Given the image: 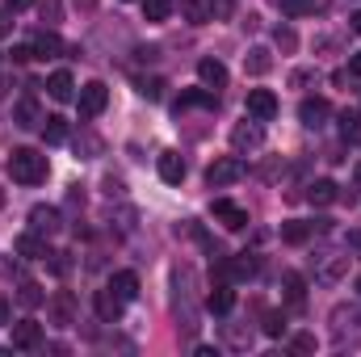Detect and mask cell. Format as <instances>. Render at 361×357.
<instances>
[{
	"label": "cell",
	"instance_id": "f1b7e54d",
	"mask_svg": "<svg viewBox=\"0 0 361 357\" xmlns=\"http://www.w3.org/2000/svg\"><path fill=\"white\" fill-rule=\"evenodd\" d=\"M42 298H47V294H42L38 282H21V290H17V303H21V307H42Z\"/></svg>",
	"mask_w": 361,
	"mask_h": 357
},
{
	"label": "cell",
	"instance_id": "681fc988",
	"mask_svg": "<svg viewBox=\"0 0 361 357\" xmlns=\"http://www.w3.org/2000/svg\"><path fill=\"white\" fill-rule=\"evenodd\" d=\"M353 181H357V185H361V164H357V169H353Z\"/></svg>",
	"mask_w": 361,
	"mask_h": 357
},
{
	"label": "cell",
	"instance_id": "7c38bea8",
	"mask_svg": "<svg viewBox=\"0 0 361 357\" xmlns=\"http://www.w3.org/2000/svg\"><path fill=\"white\" fill-rule=\"evenodd\" d=\"M38 345H42V324L34 320L13 324V349H38Z\"/></svg>",
	"mask_w": 361,
	"mask_h": 357
},
{
	"label": "cell",
	"instance_id": "60d3db41",
	"mask_svg": "<svg viewBox=\"0 0 361 357\" xmlns=\"http://www.w3.org/2000/svg\"><path fill=\"white\" fill-rule=\"evenodd\" d=\"M59 13H63L59 0H47V4H42V17H47V21H59Z\"/></svg>",
	"mask_w": 361,
	"mask_h": 357
},
{
	"label": "cell",
	"instance_id": "9a60e30c",
	"mask_svg": "<svg viewBox=\"0 0 361 357\" xmlns=\"http://www.w3.org/2000/svg\"><path fill=\"white\" fill-rule=\"evenodd\" d=\"M206 307H210L214 315H227V311L235 307V290H231V282H219V286L206 294Z\"/></svg>",
	"mask_w": 361,
	"mask_h": 357
},
{
	"label": "cell",
	"instance_id": "8fae6325",
	"mask_svg": "<svg viewBox=\"0 0 361 357\" xmlns=\"http://www.w3.org/2000/svg\"><path fill=\"white\" fill-rule=\"evenodd\" d=\"M30 231L55 236V231H59V210H55V206H34V210H30Z\"/></svg>",
	"mask_w": 361,
	"mask_h": 357
},
{
	"label": "cell",
	"instance_id": "8992f818",
	"mask_svg": "<svg viewBox=\"0 0 361 357\" xmlns=\"http://www.w3.org/2000/svg\"><path fill=\"white\" fill-rule=\"evenodd\" d=\"M210 214H214L227 231H244V227H248V210L235 206V202H227V198H219V202L210 206Z\"/></svg>",
	"mask_w": 361,
	"mask_h": 357
},
{
	"label": "cell",
	"instance_id": "52a82bcc",
	"mask_svg": "<svg viewBox=\"0 0 361 357\" xmlns=\"http://www.w3.org/2000/svg\"><path fill=\"white\" fill-rule=\"evenodd\" d=\"M298 118H302V126H307V131H319V126L332 118V105H328L324 97H307V101L298 105Z\"/></svg>",
	"mask_w": 361,
	"mask_h": 357
},
{
	"label": "cell",
	"instance_id": "ab89813d",
	"mask_svg": "<svg viewBox=\"0 0 361 357\" xmlns=\"http://www.w3.org/2000/svg\"><path fill=\"white\" fill-rule=\"evenodd\" d=\"M311 80H315V72H311V68H298V72L290 76V85H294V89H302V85H311Z\"/></svg>",
	"mask_w": 361,
	"mask_h": 357
},
{
	"label": "cell",
	"instance_id": "f907efd6",
	"mask_svg": "<svg viewBox=\"0 0 361 357\" xmlns=\"http://www.w3.org/2000/svg\"><path fill=\"white\" fill-rule=\"evenodd\" d=\"M0 206H4V189H0Z\"/></svg>",
	"mask_w": 361,
	"mask_h": 357
},
{
	"label": "cell",
	"instance_id": "816d5d0a",
	"mask_svg": "<svg viewBox=\"0 0 361 357\" xmlns=\"http://www.w3.org/2000/svg\"><path fill=\"white\" fill-rule=\"evenodd\" d=\"M357 294H361V277H357Z\"/></svg>",
	"mask_w": 361,
	"mask_h": 357
},
{
	"label": "cell",
	"instance_id": "d590c367",
	"mask_svg": "<svg viewBox=\"0 0 361 357\" xmlns=\"http://www.w3.org/2000/svg\"><path fill=\"white\" fill-rule=\"evenodd\" d=\"M265 337H286V315H265Z\"/></svg>",
	"mask_w": 361,
	"mask_h": 357
},
{
	"label": "cell",
	"instance_id": "4dcf8cb0",
	"mask_svg": "<svg viewBox=\"0 0 361 357\" xmlns=\"http://www.w3.org/2000/svg\"><path fill=\"white\" fill-rule=\"evenodd\" d=\"M42 135H47V143H63L68 139V122L63 118H47L42 122Z\"/></svg>",
	"mask_w": 361,
	"mask_h": 357
},
{
	"label": "cell",
	"instance_id": "83f0119b",
	"mask_svg": "<svg viewBox=\"0 0 361 357\" xmlns=\"http://www.w3.org/2000/svg\"><path fill=\"white\" fill-rule=\"evenodd\" d=\"M311 231H315L311 223H286V227H281V240H286V244H307Z\"/></svg>",
	"mask_w": 361,
	"mask_h": 357
},
{
	"label": "cell",
	"instance_id": "d6986e66",
	"mask_svg": "<svg viewBox=\"0 0 361 357\" xmlns=\"http://www.w3.org/2000/svg\"><path fill=\"white\" fill-rule=\"evenodd\" d=\"M357 324H361L357 307H336V311H332V337H336V341H345V332L357 328Z\"/></svg>",
	"mask_w": 361,
	"mask_h": 357
},
{
	"label": "cell",
	"instance_id": "ffe728a7",
	"mask_svg": "<svg viewBox=\"0 0 361 357\" xmlns=\"http://www.w3.org/2000/svg\"><path fill=\"white\" fill-rule=\"evenodd\" d=\"M17 257L38 261V257H51V253H47V240H42L38 231H25V236H17Z\"/></svg>",
	"mask_w": 361,
	"mask_h": 357
},
{
	"label": "cell",
	"instance_id": "836d02e7",
	"mask_svg": "<svg viewBox=\"0 0 361 357\" xmlns=\"http://www.w3.org/2000/svg\"><path fill=\"white\" fill-rule=\"evenodd\" d=\"M286 298H290L294 307L302 303V277H298V273H286Z\"/></svg>",
	"mask_w": 361,
	"mask_h": 357
},
{
	"label": "cell",
	"instance_id": "e575fe53",
	"mask_svg": "<svg viewBox=\"0 0 361 357\" xmlns=\"http://www.w3.org/2000/svg\"><path fill=\"white\" fill-rule=\"evenodd\" d=\"M273 38H277V47H281V51H294V47H298V34H294L290 25H277V34H273Z\"/></svg>",
	"mask_w": 361,
	"mask_h": 357
},
{
	"label": "cell",
	"instance_id": "74e56055",
	"mask_svg": "<svg viewBox=\"0 0 361 357\" xmlns=\"http://www.w3.org/2000/svg\"><path fill=\"white\" fill-rule=\"evenodd\" d=\"M76 152H89L85 160H92V156L101 152V139H97V135H85V139H76Z\"/></svg>",
	"mask_w": 361,
	"mask_h": 357
},
{
	"label": "cell",
	"instance_id": "f546056e",
	"mask_svg": "<svg viewBox=\"0 0 361 357\" xmlns=\"http://www.w3.org/2000/svg\"><path fill=\"white\" fill-rule=\"evenodd\" d=\"M173 13V0H143V17L147 21H169Z\"/></svg>",
	"mask_w": 361,
	"mask_h": 357
},
{
	"label": "cell",
	"instance_id": "9c48e42d",
	"mask_svg": "<svg viewBox=\"0 0 361 357\" xmlns=\"http://www.w3.org/2000/svg\"><path fill=\"white\" fill-rule=\"evenodd\" d=\"M13 122H17L21 131H34V126H42L47 118H42V109H38V101H34V97H21V101L13 105Z\"/></svg>",
	"mask_w": 361,
	"mask_h": 357
},
{
	"label": "cell",
	"instance_id": "3957f363",
	"mask_svg": "<svg viewBox=\"0 0 361 357\" xmlns=\"http://www.w3.org/2000/svg\"><path fill=\"white\" fill-rule=\"evenodd\" d=\"M257 273V257L252 253H240V257H223L219 261V282H244Z\"/></svg>",
	"mask_w": 361,
	"mask_h": 357
},
{
	"label": "cell",
	"instance_id": "bcb514c9",
	"mask_svg": "<svg viewBox=\"0 0 361 357\" xmlns=\"http://www.w3.org/2000/svg\"><path fill=\"white\" fill-rule=\"evenodd\" d=\"M349 72H353V76H361V51L353 55V59H349Z\"/></svg>",
	"mask_w": 361,
	"mask_h": 357
},
{
	"label": "cell",
	"instance_id": "8d00e7d4",
	"mask_svg": "<svg viewBox=\"0 0 361 357\" xmlns=\"http://www.w3.org/2000/svg\"><path fill=\"white\" fill-rule=\"evenodd\" d=\"M180 105H214V92H180Z\"/></svg>",
	"mask_w": 361,
	"mask_h": 357
},
{
	"label": "cell",
	"instance_id": "44dd1931",
	"mask_svg": "<svg viewBox=\"0 0 361 357\" xmlns=\"http://www.w3.org/2000/svg\"><path fill=\"white\" fill-rule=\"evenodd\" d=\"M160 177L169 181V185H180V181H185V160H180V152H160Z\"/></svg>",
	"mask_w": 361,
	"mask_h": 357
},
{
	"label": "cell",
	"instance_id": "6da1fadb",
	"mask_svg": "<svg viewBox=\"0 0 361 357\" xmlns=\"http://www.w3.org/2000/svg\"><path fill=\"white\" fill-rule=\"evenodd\" d=\"M8 177L21 181V185H42L47 181V156L34 147H17L8 156Z\"/></svg>",
	"mask_w": 361,
	"mask_h": 357
},
{
	"label": "cell",
	"instance_id": "4316f807",
	"mask_svg": "<svg viewBox=\"0 0 361 357\" xmlns=\"http://www.w3.org/2000/svg\"><path fill=\"white\" fill-rule=\"evenodd\" d=\"M59 51H63V42H59L55 34H38V42H34V55H38V59H55Z\"/></svg>",
	"mask_w": 361,
	"mask_h": 357
},
{
	"label": "cell",
	"instance_id": "cb8c5ba5",
	"mask_svg": "<svg viewBox=\"0 0 361 357\" xmlns=\"http://www.w3.org/2000/svg\"><path fill=\"white\" fill-rule=\"evenodd\" d=\"M341 139L353 143V147L361 143V114L357 109H345V114H341Z\"/></svg>",
	"mask_w": 361,
	"mask_h": 357
},
{
	"label": "cell",
	"instance_id": "d6a6232c",
	"mask_svg": "<svg viewBox=\"0 0 361 357\" xmlns=\"http://www.w3.org/2000/svg\"><path fill=\"white\" fill-rule=\"evenodd\" d=\"M139 97H147V101H160V97H164V80H160V76H152V80L143 76V80H139Z\"/></svg>",
	"mask_w": 361,
	"mask_h": 357
},
{
	"label": "cell",
	"instance_id": "30bf717a",
	"mask_svg": "<svg viewBox=\"0 0 361 357\" xmlns=\"http://www.w3.org/2000/svg\"><path fill=\"white\" fill-rule=\"evenodd\" d=\"M248 114L257 118V122H269L273 114H277V97L269 89H252L248 92Z\"/></svg>",
	"mask_w": 361,
	"mask_h": 357
},
{
	"label": "cell",
	"instance_id": "484cf974",
	"mask_svg": "<svg viewBox=\"0 0 361 357\" xmlns=\"http://www.w3.org/2000/svg\"><path fill=\"white\" fill-rule=\"evenodd\" d=\"M223 337L231 349H248L252 345V328H240V324H223Z\"/></svg>",
	"mask_w": 361,
	"mask_h": 357
},
{
	"label": "cell",
	"instance_id": "277c9868",
	"mask_svg": "<svg viewBox=\"0 0 361 357\" xmlns=\"http://www.w3.org/2000/svg\"><path fill=\"white\" fill-rule=\"evenodd\" d=\"M105 101H109V89L101 85V80H89L80 97H76V105H80V118H97L101 109H105Z\"/></svg>",
	"mask_w": 361,
	"mask_h": 357
},
{
	"label": "cell",
	"instance_id": "ba28073f",
	"mask_svg": "<svg viewBox=\"0 0 361 357\" xmlns=\"http://www.w3.org/2000/svg\"><path fill=\"white\" fill-rule=\"evenodd\" d=\"M197 80L206 85V89H227V68H223V59H197Z\"/></svg>",
	"mask_w": 361,
	"mask_h": 357
},
{
	"label": "cell",
	"instance_id": "f6af8a7d",
	"mask_svg": "<svg viewBox=\"0 0 361 357\" xmlns=\"http://www.w3.org/2000/svg\"><path fill=\"white\" fill-rule=\"evenodd\" d=\"M349 30H353V34H361V8L353 13V17H349Z\"/></svg>",
	"mask_w": 361,
	"mask_h": 357
},
{
	"label": "cell",
	"instance_id": "7bdbcfd3",
	"mask_svg": "<svg viewBox=\"0 0 361 357\" xmlns=\"http://www.w3.org/2000/svg\"><path fill=\"white\" fill-rule=\"evenodd\" d=\"M8 8H13V13H21V8H34V0H8Z\"/></svg>",
	"mask_w": 361,
	"mask_h": 357
},
{
	"label": "cell",
	"instance_id": "ee69618b",
	"mask_svg": "<svg viewBox=\"0 0 361 357\" xmlns=\"http://www.w3.org/2000/svg\"><path fill=\"white\" fill-rule=\"evenodd\" d=\"M345 240H349V248H357V253H361V231H349Z\"/></svg>",
	"mask_w": 361,
	"mask_h": 357
},
{
	"label": "cell",
	"instance_id": "ac0fdd59",
	"mask_svg": "<svg viewBox=\"0 0 361 357\" xmlns=\"http://www.w3.org/2000/svg\"><path fill=\"white\" fill-rule=\"evenodd\" d=\"M180 17L193 25H206L214 17V0H180Z\"/></svg>",
	"mask_w": 361,
	"mask_h": 357
},
{
	"label": "cell",
	"instance_id": "d4e9b609",
	"mask_svg": "<svg viewBox=\"0 0 361 357\" xmlns=\"http://www.w3.org/2000/svg\"><path fill=\"white\" fill-rule=\"evenodd\" d=\"M345 273H349V257H332V261H324V269H319V282L336 286V282H341Z\"/></svg>",
	"mask_w": 361,
	"mask_h": 357
},
{
	"label": "cell",
	"instance_id": "603a6c76",
	"mask_svg": "<svg viewBox=\"0 0 361 357\" xmlns=\"http://www.w3.org/2000/svg\"><path fill=\"white\" fill-rule=\"evenodd\" d=\"M269 68H273V55L265 47H252V51L244 55V72H248V76H265Z\"/></svg>",
	"mask_w": 361,
	"mask_h": 357
},
{
	"label": "cell",
	"instance_id": "4fadbf2b",
	"mask_svg": "<svg viewBox=\"0 0 361 357\" xmlns=\"http://www.w3.org/2000/svg\"><path fill=\"white\" fill-rule=\"evenodd\" d=\"M336 198H341V189H336V181L319 177V181H311V185H307V202H311V206H332Z\"/></svg>",
	"mask_w": 361,
	"mask_h": 357
},
{
	"label": "cell",
	"instance_id": "b9f144b4",
	"mask_svg": "<svg viewBox=\"0 0 361 357\" xmlns=\"http://www.w3.org/2000/svg\"><path fill=\"white\" fill-rule=\"evenodd\" d=\"M13 59L25 63V59H38V55H34V47H13Z\"/></svg>",
	"mask_w": 361,
	"mask_h": 357
},
{
	"label": "cell",
	"instance_id": "e0dca14e",
	"mask_svg": "<svg viewBox=\"0 0 361 357\" xmlns=\"http://www.w3.org/2000/svg\"><path fill=\"white\" fill-rule=\"evenodd\" d=\"M51 320H55L59 328L76 324V298H72V294H55V298H51Z\"/></svg>",
	"mask_w": 361,
	"mask_h": 357
},
{
	"label": "cell",
	"instance_id": "7a4b0ae2",
	"mask_svg": "<svg viewBox=\"0 0 361 357\" xmlns=\"http://www.w3.org/2000/svg\"><path fill=\"white\" fill-rule=\"evenodd\" d=\"M240 177H244V160H240V156H219V160L206 169V185H214V189L235 185Z\"/></svg>",
	"mask_w": 361,
	"mask_h": 357
},
{
	"label": "cell",
	"instance_id": "2e32d148",
	"mask_svg": "<svg viewBox=\"0 0 361 357\" xmlns=\"http://www.w3.org/2000/svg\"><path fill=\"white\" fill-rule=\"evenodd\" d=\"M92 303H97V315H101L105 324H114V320L122 315V307H126V303H122L109 286H105V290H97V298H92Z\"/></svg>",
	"mask_w": 361,
	"mask_h": 357
},
{
	"label": "cell",
	"instance_id": "c3c4849f",
	"mask_svg": "<svg viewBox=\"0 0 361 357\" xmlns=\"http://www.w3.org/2000/svg\"><path fill=\"white\" fill-rule=\"evenodd\" d=\"M0 324H8V303H4V294H0Z\"/></svg>",
	"mask_w": 361,
	"mask_h": 357
},
{
	"label": "cell",
	"instance_id": "7402d4cb",
	"mask_svg": "<svg viewBox=\"0 0 361 357\" xmlns=\"http://www.w3.org/2000/svg\"><path fill=\"white\" fill-rule=\"evenodd\" d=\"M47 92H51L55 101H72V97H76V80H72V72H51Z\"/></svg>",
	"mask_w": 361,
	"mask_h": 357
},
{
	"label": "cell",
	"instance_id": "1f68e13d",
	"mask_svg": "<svg viewBox=\"0 0 361 357\" xmlns=\"http://www.w3.org/2000/svg\"><path fill=\"white\" fill-rule=\"evenodd\" d=\"M281 13H290V17H307L311 8H315V0H273Z\"/></svg>",
	"mask_w": 361,
	"mask_h": 357
},
{
	"label": "cell",
	"instance_id": "5bb4252c",
	"mask_svg": "<svg viewBox=\"0 0 361 357\" xmlns=\"http://www.w3.org/2000/svg\"><path fill=\"white\" fill-rule=\"evenodd\" d=\"M109 290H114L122 303H135V298H139V277H135L130 269H122V273L109 277Z\"/></svg>",
	"mask_w": 361,
	"mask_h": 357
},
{
	"label": "cell",
	"instance_id": "7dc6e473",
	"mask_svg": "<svg viewBox=\"0 0 361 357\" xmlns=\"http://www.w3.org/2000/svg\"><path fill=\"white\" fill-rule=\"evenodd\" d=\"M8 13H13V8H8ZM8 13H0V38L8 34Z\"/></svg>",
	"mask_w": 361,
	"mask_h": 357
},
{
	"label": "cell",
	"instance_id": "5b68a950",
	"mask_svg": "<svg viewBox=\"0 0 361 357\" xmlns=\"http://www.w3.org/2000/svg\"><path fill=\"white\" fill-rule=\"evenodd\" d=\"M261 143H265L261 122H235V126H231V147H235V152H257Z\"/></svg>",
	"mask_w": 361,
	"mask_h": 357
},
{
	"label": "cell",
	"instance_id": "f35d334b",
	"mask_svg": "<svg viewBox=\"0 0 361 357\" xmlns=\"http://www.w3.org/2000/svg\"><path fill=\"white\" fill-rule=\"evenodd\" d=\"M290 349H294V353H315V337H307V332H302V337H294V341H290Z\"/></svg>",
	"mask_w": 361,
	"mask_h": 357
}]
</instances>
